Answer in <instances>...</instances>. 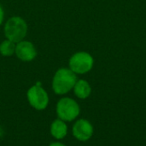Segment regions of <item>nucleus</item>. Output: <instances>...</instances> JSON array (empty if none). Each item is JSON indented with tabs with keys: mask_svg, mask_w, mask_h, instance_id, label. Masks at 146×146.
Masks as SVG:
<instances>
[{
	"mask_svg": "<svg viewBox=\"0 0 146 146\" xmlns=\"http://www.w3.org/2000/svg\"><path fill=\"white\" fill-rule=\"evenodd\" d=\"M93 66L92 57L86 52L74 53L69 59V69L75 74H84L91 71Z\"/></svg>",
	"mask_w": 146,
	"mask_h": 146,
	"instance_id": "nucleus-5",
	"label": "nucleus"
},
{
	"mask_svg": "<svg viewBox=\"0 0 146 146\" xmlns=\"http://www.w3.org/2000/svg\"><path fill=\"white\" fill-rule=\"evenodd\" d=\"M50 133L53 138L56 139H62L68 133L67 125L61 119L54 120L50 126Z\"/></svg>",
	"mask_w": 146,
	"mask_h": 146,
	"instance_id": "nucleus-8",
	"label": "nucleus"
},
{
	"mask_svg": "<svg viewBox=\"0 0 146 146\" xmlns=\"http://www.w3.org/2000/svg\"><path fill=\"white\" fill-rule=\"evenodd\" d=\"M93 134V127L86 120H79L73 126V135L80 141L85 142L89 140Z\"/></svg>",
	"mask_w": 146,
	"mask_h": 146,
	"instance_id": "nucleus-7",
	"label": "nucleus"
},
{
	"mask_svg": "<svg viewBox=\"0 0 146 146\" xmlns=\"http://www.w3.org/2000/svg\"><path fill=\"white\" fill-rule=\"evenodd\" d=\"M29 104L36 110H44L49 104V96L40 83L32 86L27 93Z\"/></svg>",
	"mask_w": 146,
	"mask_h": 146,
	"instance_id": "nucleus-4",
	"label": "nucleus"
},
{
	"mask_svg": "<svg viewBox=\"0 0 146 146\" xmlns=\"http://www.w3.org/2000/svg\"><path fill=\"white\" fill-rule=\"evenodd\" d=\"M16 43L6 39L0 44V53L4 57H10L15 52Z\"/></svg>",
	"mask_w": 146,
	"mask_h": 146,
	"instance_id": "nucleus-10",
	"label": "nucleus"
},
{
	"mask_svg": "<svg viewBox=\"0 0 146 146\" xmlns=\"http://www.w3.org/2000/svg\"><path fill=\"white\" fill-rule=\"evenodd\" d=\"M50 146H66V145H63V144H62V143L56 142V143H52V144H50Z\"/></svg>",
	"mask_w": 146,
	"mask_h": 146,
	"instance_id": "nucleus-12",
	"label": "nucleus"
},
{
	"mask_svg": "<svg viewBox=\"0 0 146 146\" xmlns=\"http://www.w3.org/2000/svg\"><path fill=\"white\" fill-rule=\"evenodd\" d=\"M3 130L2 127L0 126V139L3 137Z\"/></svg>",
	"mask_w": 146,
	"mask_h": 146,
	"instance_id": "nucleus-13",
	"label": "nucleus"
},
{
	"mask_svg": "<svg viewBox=\"0 0 146 146\" xmlns=\"http://www.w3.org/2000/svg\"><path fill=\"white\" fill-rule=\"evenodd\" d=\"M15 54L21 61L29 62L36 58L37 51L32 42L23 40L16 43Z\"/></svg>",
	"mask_w": 146,
	"mask_h": 146,
	"instance_id": "nucleus-6",
	"label": "nucleus"
},
{
	"mask_svg": "<svg viewBox=\"0 0 146 146\" xmlns=\"http://www.w3.org/2000/svg\"><path fill=\"white\" fill-rule=\"evenodd\" d=\"M3 18H4V12H3V9L2 6L0 5V25L3 21Z\"/></svg>",
	"mask_w": 146,
	"mask_h": 146,
	"instance_id": "nucleus-11",
	"label": "nucleus"
},
{
	"mask_svg": "<svg viewBox=\"0 0 146 146\" xmlns=\"http://www.w3.org/2000/svg\"><path fill=\"white\" fill-rule=\"evenodd\" d=\"M74 91L75 96L80 99H86L90 96L92 89L86 80H79L76 81L74 86Z\"/></svg>",
	"mask_w": 146,
	"mask_h": 146,
	"instance_id": "nucleus-9",
	"label": "nucleus"
},
{
	"mask_svg": "<svg viewBox=\"0 0 146 146\" xmlns=\"http://www.w3.org/2000/svg\"><path fill=\"white\" fill-rule=\"evenodd\" d=\"M56 114L63 121H72L80 114V107L74 100L64 97L57 102Z\"/></svg>",
	"mask_w": 146,
	"mask_h": 146,
	"instance_id": "nucleus-3",
	"label": "nucleus"
},
{
	"mask_svg": "<svg viewBox=\"0 0 146 146\" xmlns=\"http://www.w3.org/2000/svg\"><path fill=\"white\" fill-rule=\"evenodd\" d=\"M27 33V24L20 16H12L5 23L4 34L6 39L18 43L23 40Z\"/></svg>",
	"mask_w": 146,
	"mask_h": 146,
	"instance_id": "nucleus-2",
	"label": "nucleus"
},
{
	"mask_svg": "<svg viewBox=\"0 0 146 146\" xmlns=\"http://www.w3.org/2000/svg\"><path fill=\"white\" fill-rule=\"evenodd\" d=\"M77 81L76 74L68 68L56 71L52 79V89L56 95H65L69 92Z\"/></svg>",
	"mask_w": 146,
	"mask_h": 146,
	"instance_id": "nucleus-1",
	"label": "nucleus"
}]
</instances>
